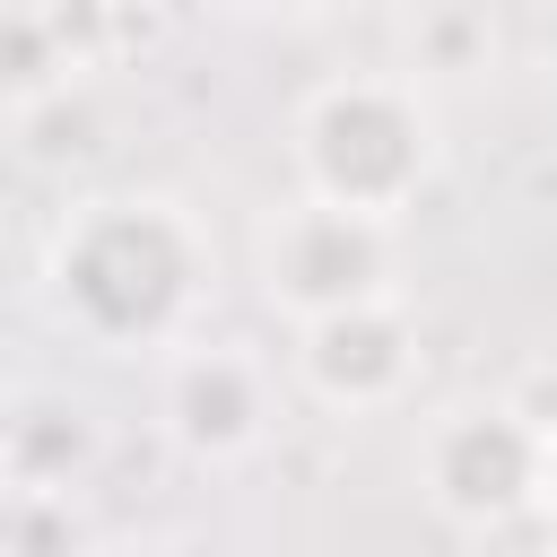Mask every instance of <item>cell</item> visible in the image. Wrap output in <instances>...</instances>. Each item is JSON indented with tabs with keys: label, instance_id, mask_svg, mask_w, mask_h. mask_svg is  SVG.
<instances>
[{
	"label": "cell",
	"instance_id": "obj_1",
	"mask_svg": "<svg viewBox=\"0 0 557 557\" xmlns=\"http://www.w3.org/2000/svg\"><path fill=\"white\" fill-rule=\"evenodd\" d=\"M218 244L165 191H96L44 244V305L96 357H174L209 305Z\"/></svg>",
	"mask_w": 557,
	"mask_h": 557
},
{
	"label": "cell",
	"instance_id": "obj_2",
	"mask_svg": "<svg viewBox=\"0 0 557 557\" xmlns=\"http://www.w3.org/2000/svg\"><path fill=\"white\" fill-rule=\"evenodd\" d=\"M296 191L357 209V218H409L418 191L435 183V104L418 96V78L392 70H348L322 78L296 104Z\"/></svg>",
	"mask_w": 557,
	"mask_h": 557
},
{
	"label": "cell",
	"instance_id": "obj_3",
	"mask_svg": "<svg viewBox=\"0 0 557 557\" xmlns=\"http://www.w3.org/2000/svg\"><path fill=\"white\" fill-rule=\"evenodd\" d=\"M252 278H261V305L287 331L331 322V313H357V305H383V296H400V226L296 191L287 209L261 218Z\"/></svg>",
	"mask_w": 557,
	"mask_h": 557
},
{
	"label": "cell",
	"instance_id": "obj_4",
	"mask_svg": "<svg viewBox=\"0 0 557 557\" xmlns=\"http://www.w3.org/2000/svg\"><path fill=\"white\" fill-rule=\"evenodd\" d=\"M548 435L496 392V400H453L418 426V487L453 531H505L548 505Z\"/></svg>",
	"mask_w": 557,
	"mask_h": 557
},
{
	"label": "cell",
	"instance_id": "obj_5",
	"mask_svg": "<svg viewBox=\"0 0 557 557\" xmlns=\"http://www.w3.org/2000/svg\"><path fill=\"white\" fill-rule=\"evenodd\" d=\"M157 418H165V435L191 461L226 470V461H244V453L270 444V426H278V374H270V357H252L235 339H183L165 357V374H157Z\"/></svg>",
	"mask_w": 557,
	"mask_h": 557
},
{
	"label": "cell",
	"instance_id": "obj_6",
	"mask_svg": "<svg viewBox=\"0 0 557 557\" xmlns=\"http://www.w3.org/2000/svg\"><path fill=\"white\" fill-rule=\"evenodd\" d=\"M287 374L331 418H383L418 383V322L400 313V296L331 313V322H305L296 348H287Z\"/></svg>",
	"mask_w": 557,
	"mask_h": 557
},
{
	"label": "cell",
	"instance_id": "obj_7",
	"mask_svg": "<svg viewBox=\"0 0 557 557\" xmlns=\"http://www.w3.org/2000/svg\"><path fill=\"white\" fill-rule=\"evenodd\" d=\"M96 461V426L70 400H26L9 418V487L17 496H70Z\"/></svg>",
	"mask_w": 557,
	"mask_h": 557
},
{
	"label": "cell",
	"instance_id": "obj_8",
	"mask_svg": "<svg viewBox=\"0 0 557 557\" xmlns=\"http://www.w3.org/2000/svg\"><path fill=\"white\" fill-rule=\"evenodd\" d=\"M470 35L487 44V26H479L470 9H444V17H426V26H418V61H426V70H461Z\"/></svg>",
	"mask_w": 557,
	"mask_h": 557
},
{
	"label": "cell",
	"instance_id": "obj_9",
	"mask_svg": "<svg viewBox=\"0 0 557 557\" xmlns=\"http://www.w3.org/2000/svg\"><path fill=\"white\" fill-rule=\"evenodd\" d=\"M226 17H322V9H339V0H218Z\"/></svg>",
	"mask_w": 557,
	"mask_h": 557
},
{
	"label": "cell",
	"instance_id": "obj_10",
	"mask_svg": "<svg viewBox=\"0 0 557 557\" xmlns=\"http://www.w3.org/2000/svg\"><path fill=\"white\" fill-rule=\"evenodd\" d=\"M87 557H191V548H174V540H104Z\"/></svg>",
	"mask_w": 557,
	"mask_h": 557
},
{
	"label": "cell",
	"instance_id": "obj_11",
	"mask_svg": "<svg viewBox=\"0 0 557 557\" xmlns=\"http://www.w3.org/2000/svg\"><path fill=\"white\" fill-rule=\"evenodd\" d=\"M540 61H548V78H557V0H548V26H540Z\"/></svg>",
	"mask_w": 557,
	"mask_h": 557
},
{
	"label": "cell",
	"instance_id": "obj_12",
	"mask_svg": "<svg viewBox=\"0 0 557 557\" xmlns=\"http://www.w3.org/2000/svg\"><path fill=\"white\" fill-rule=\"evenodd\" d=\"M540 513H548V540H557V453H548V505Z\"/></svg>",
	"mask_w": 557,
	"mask_h": 557
}]
</instances>
